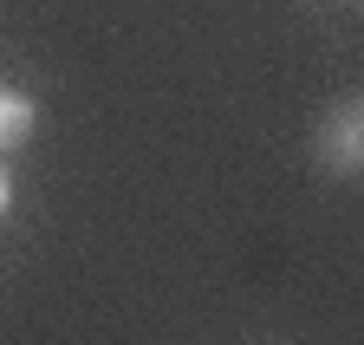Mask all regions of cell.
<instances>
[{"label": "cell", "instance_id": "6da1fadb", "mask_svg": "<svg viewBox=\"0 0 364 345\" xmlns=\"http://www.w3.org/2000/svg\"><path fill=\"white\" fill-rule=\"evenodd\" d=\"M33 137V105L20 92H0V150H20Z\"/></svg>", "mask_w": 364, "mask_h": 345}, {"label": "cell", "instance_id": "7a4b0ae2", "mask_svg": "<svg viewBox=\"0 0 364 345\" xmlns=\"http://www.w3.org/2000/svg\"><path fill=\"white\" fill-rule=\"evenodd\" d=\"M332 163L358 169V111H338V124H332Z\"/></svg>", "mask_w": 364, "mask_h": 345}, {"label": "cell", "instance_id": "3957f363", "mask_svg": "<svg viewBox=\"0 0 364 345\" xmlns=\"http://www.w3.org/2000/svg\"><path fill=\"white\" fill-rule=\"evenodd\" d=\"M7 202H14V183H7V169H0V215H7Z\"/></svg>", "mask_w": 364, "mask_h": 345}]
</instances>
